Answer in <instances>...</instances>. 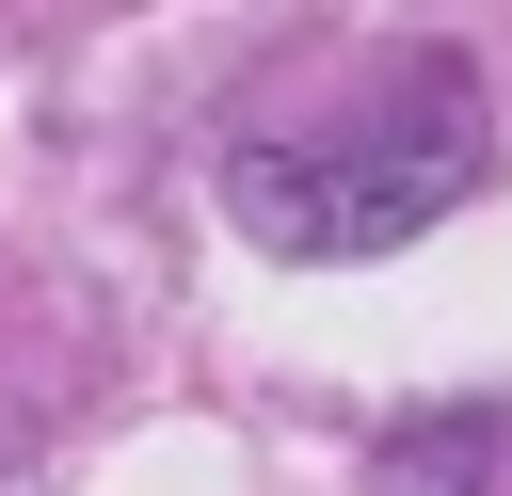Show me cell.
Masks as SVG:
<instances>
[{
  "label": "cell",
  "instance_id": "2",
  "mask_svg": "<svg viewBox=\"0 0 512 496\" xmlns=\"http://www.w3.org/2000/svg\"><path fill=\"white\" fill-rule=\"evenodd\" d=\"M496 464H512V432H496V416H416V432L384 448V496H480Z\"/></svg>",
  "mask_w": 512,
  "mask_h": 496
},
{
  "label": "cell",
  "instance_id": "1",
  "mask_svg": "<svg viewBox=\"0 0 512 496\" xmlns=\"http://www.w3.org/2000/svg\"><path fill=\"white\" fill-rule=\"evenodd\" d=\"M464 192H480V80H464V64H416L400 112H336V128L240 144V176H224V208H240L272 256H304V272L384 256V240L448 224Z\"/></svg>",
  "mask_w": 512,
  "mask_h": 496
}]
</instances>
